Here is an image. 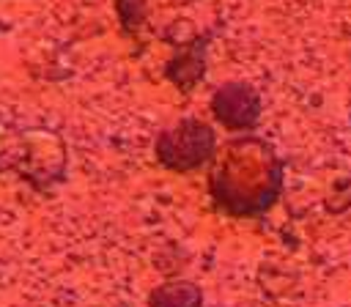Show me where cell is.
Returning a JSON list of instances; mask_svg holds the SVG:
<instances>
[{"instance_id": "obj_1", "label": "cell", "mask_w": 351, "mask_h": 307, "mask_svg": "<svg viewBox=\"0 0 351 307\" xmlns=\"http://www.w3.org/2000/svg\"><path fill=\"white\" fill-rule=\"evenodd\" d=\"M211 148H214L211 129L197 121L178 123L176 129L165 132L156 143L159 159L173 170H189V167L200 164L211 154Z\"/></svg>"}, {"instance_id": "obj_3", "label": "cell", "mask_w": 351, "mask_h": 307, "mask_svg": "<svg viewBox=\"0 0 351 307\" xmlns=\"http://www.w3.org/2000/svg\"><path fill=\"white\" fill-rule=\"evenodd\" d=\"M203 296L192 282H165L151 293V307H200Z\"/></svg>"}, {"instance_id": "obj_2", "label": "cell", "mask_w": 351, "mask_h": 307, "mask_svg": "<svg viewBox=\"0 0 351 307\" xmlns=\"http://www.w3.org/2000/svg\"><path fill=\"white\" fill-rule=\"evenodd\" d=\"M211 107H214L217 118L225 121L228 126H244L255 118V99L241 85H228V88L217 90Z\"/></svg>"}]
</instances>
